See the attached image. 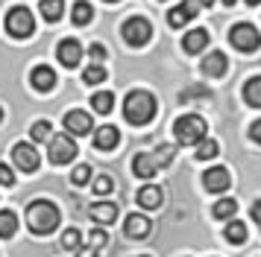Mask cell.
I'll list each match as a JSON object with an SVG mask.
<instances>
[{"instance_id": "1", "label": "cell", "mask_w": 261, "mask_h": 257, "mask_svg": "<svg viewBox=\"0 0 261 257\" xmlns=\"http://www.w3.org/2000/svg\"><path fill=\"white\" fill-rule=\"evenodd\" d=\"M59 219L62 213L59 208L47 202V199H36V202H30V208H27V225H30V231L33 234H53L59 228Z\"/></svg>"}, {"instance_id": "2", "label": "cell", "mask_w": 261, "mask_h": 257, "mask_svg": "<svg viewBox=\"0 0 261 257\" xmlns=\"http://www.w3.org/2000/svg\"><path fill=\"white\" fill-rule=\"evenodd\" d=\"M123 117L132 126H147L155 117V97L150 91H129L123 100Z\"/></svg>"}, {"instance_id": "3", "label": "cell", "mask_w": 261, "mask_h": 257, "mask_svg": "<svg viewBox=\"0 0 261 257\" xmlns=\"http://www.w3.org/2000/svg\"><path fill=\"white\" fill-rule=\"evenodd\" d=\"M173 135H176V143H182V146H197L208 135V126L200 114H182L173 123Z\"/></svg>"}, {"instance_id": "4", "label": "cell", "mask_w": 261, "mask_h": 257, "mask_svg": "<svg viewBox=\"0 0 261 257\" xmlns=\"http://www.w3.org/2000/svg\"><path fill=\"white\" fill-rule=\"evenodd\" d=\"M33 29H36V18H33V12L27 9V6L9 9V15H6V33L12 35V38H30Z\"/></svg>"}, {"instance_id": "5", "label": "cell", "mask_w": 261, "mask_h": 257, "mask_svg": "<svg viewBox=\"0 0 261 257\" xmlns=\"http://www.w3.org/2000/svg\"><path fill=\"white\" fill-rule=\"evenodd\" d=\"M229 41H232V47L235 50H241V53H255L261 47V33L252 26V23H235L232 29H229Z\"/></svg>"}, {"instance_id": "6", "label": "cell", "mask_w": 261, "mask_h": 257, "mask_svg": "<svg viewBox=\"0 0 261 257\" xmlns=\"http://www.w3.org/2000/svg\"><path fill=\"white\" fill-rule=\"evenodd\" d=\"M47 158L53 164H71L76 158V140L65 132V135H50L47 140Z\"/></svg>"}, {"instance_id": "7", "label": "cell", "mask_w": 261, "mask_h": 257, "mask_svg": "<svg viewBox=\"0 0 261 257\" xmlns=\"http://www.w3.org/2000/svg\"><path fill=\"white\" fill-rule=\"evenodd\" d=\"M120 35H123V41L129 47H144L150 41V35H153V26H150L147 18H129L120 26Z\"/></svg>"}, {"instance_id": "8", "label": "cell", "mask_w": 261, "mask_h": 257, "mask_svg": "<svg viewBox=\"0 0 261 257\" xmlns=\"http://www.w3.org/2000/svg\"><path fill=\"white\" fill-rule=\"evenodd\" d=\"M12 161L18 170H24V173H36L38 164H41V158H38V152L33 143H15L12 149Z\"/></svg>"}, {"instance_id": "9", "label": "cell", "mask_w": 261, "mask_h": 257, "mask_svg": "<svg viewBox=\"0 0 261 257\" xmlns=\"http://www.w3.org/2000/svg\"><path fill=\"white\" fill-rule=\"evenodd\" d=\"M91 128H94V120H91V114H88V111L73 108V111H68V114H65V132H68L71 138H76V135H88Z\"/></svg>"}, {"instance_id": "10", "label": "cell", "mask_w": 261, "mask_h": 257, "mask_svg": "<svg viewBox=\"0 0 261 257\" xmlns=\"http://www.w3.org/2000/svg\"><path fill=\"white\" fill-rule=\"evenodd\" d=\"M229 184H232V178H229V170L226 167H208L202 173V187L208 193H226Z\"/></svg>"}, {"instance_id": "11", "label": "cell", "mask_w": 261, "mask_h": 257, "mask_svg": "<svg viewBox=\"0 0 261 257\" xmlns=\"http://www.w3.org/2000/svg\"><path fill=\"white\" fill-rule=\"evenodd\" d=\"M197 9H200L197 0H185V3H179V6H173V9L167 12V23L173 29H179V26H185V23H191L197 18Z\"/></svg>"}, {"instance_id": "12", "label": "cell", "mask_w": 261, "mask_h": 257, "mask_svg": "<svg viewBox=\"0 0 261 257\" xmlns=\"http://www.w3.org/2000/svg\"><path fill=\"white\" fill-rule=\"evenodd\" d=\"M56 56H59V65L76 68V65L83 61V47H80L76 38H65V41H59V47H56Z\"/></svg>"}, {"instance_id": "13", "label": "cell", "mask_w": 261, "mask_h": 257, "mask_svg": "<svg viewBox=\"0 0 261 257\" xmlns=\"http://www.w3.org/2000/svg\"><path fill=\"white\" fill-rule=\"evenodd\" d=\"M30 82H33V88L41 93H47L56 88V73H53V68H47V65H38V68H33V73H30Z\"/></svg>"}, {"instance_id": "14", "label": "cell", "mask_w": 261, "mask_h": 257, "mask_svg": "<svg viewBox=\"0 0 261 257\" xmlns=\"http://www.w3.org/2000/svg\"><path fill=\"white\" fill-rule=\"evenodd\" d=\"M123 234H126L129 240H144V237L150 234V219H147L144 213H129L126 222H123Z\"/></svg>"}, {"instance_id": "15", "label": "cell", "mask_w": 261, "mask_h": 257, "mask_svg": "<svg viewBox=\"0 0 261 257\" xmlns=\"http://www.w3.org/2000/svg\"><path fill=\"white\" fill-rule=\"evenodd\" d=\"M226 70H229V58H226L220 50H214V53H208V56L202 58V73H205V76L217 79V76H223Z\"/></svg>"}, {"instance_id": "16", "label": "cell", "mask_w": 261, "mask_h": 257, "mask_svg": "<svg viewBox=\"0 0 261 257\" xmlns=\"http://www.w3.org/2000/svg\"><path fill=\"white\" fill-rule=\"evenodd\" d=\"M208 47V33L205 29H191V33H185V38H182V50L188 53V56H197V53H202Z\"/></svg>"}, {"instance_id": "17", "label": "cell", "mask_w": 261, "mask_h": 257, "mask_svg": "<svg viewBox=\"0 0 261 257\" xmlns=\"http://www.w3.org/2000/svg\"><path fill=\"white\" fill-rule=\"evenodd\" d=\"M132 173L138 175V178H153L159 173V164H155L153 155H147V152H138L135 158H132Z\"/></svg>"}, {"instance_id": "18", "label": "cell", "mask_w": 261, "mask_h": 257, "mask_svg": "<svg viewBox=\"0 0 261 257\" xmlns=\"http://www.w3.org/2000/svg\"><path fill=\"white\" fill-rule=\"evenodd\" d=\"M118 143H120V132L115 126H100L94 132V146H97V149L109 152V149H115Z\"/></svg>"}, {"instance_id": "19", "label": "cell", "mask_w": 261, "mask_h": 257, "mask_svg": "<svg viewBox=\"0 0 261 257\" xmlns=\"http://www.w3.org/2000/svg\"><path fill=\"white\" fill-rule=\"evenodd\" d=\"M138 205H141L144 210H155L159 205H162V187L159 184H144L141 190H138Z\"/></svg>"}, {"instance_id": "20", "label": "cell", "mask_w": 261, "mask_h": 257, "mask_svg": "<svg viewBox=\"0 0 261 257\" xmlns=\"http://www.w3.org/2000/svg\"><path fill=\"white\" fill-rule=\"evenodd\" d=\"M91 219L97 225H112V222L118 219V205H112V202H100L91 208Z\"/></svg>"}, {"instance_id": "21", "label": "cell", "mask_w": 261, "mask_h": 257, "mask_svg": "<svg viewBox=\"0 0 261 257\" xmlns=\"http://www.w3.org/2000/svg\"><path fill=\"white\" fill-rule=\"evenodd\" d=\"M223 237H226L232 245H244V243H247V237H249V234H247V225H244L241 219H229V222H226Z\"/></svg>"}, {"instance_id": "22", "label": "cell", "mask_w": 261, "mask_h": 257, "mask_svg": "<svg viewBox=\"0 0 261 257\" xmlns=\"http://www.w3.org/2000/svg\"><path fill=\"white\" fill-rule=\"evenodd\" d=\"M214 213V219H235V213H238V202L235 199H217V205L212 208Z\"/></svg>"}, {"instance_id": "23", "label": "cell", "mask_w": 261, "mask_h": 257, "mask_svg": "<svg viewBox=\"0 0 261 257\" xmlns=\"http://www.w3.org/2000/svg\"><path fill=\"white\" fill-rule=\"evenodd\" d=\"M18 231V216L15 210H0V240H9Z\"/></svg>"}, {"instance_id": "24", "label": "cell", "mask_w": 261, "mask_h": 257, "mask_svg": "<svg viewBox=\"0 0 261 257\" xmlns=\"http://www.w3.org/2000/svg\"><path fill=\"white\" fill-rule=\"evenodd\" d=\"M91 108H94L97 114H109L112 108H115V93L112 91H97L91 97Z\"/></svg>"}, {"instance_id": "25", "label": "cell", "mask_w": 261, "mask_h": 257, "mask_svg": "<svg viewBox=\"0 0 261 257\" xmlns=\"http://www.w3.org/2000/svg\"><path fill=\"white\" fill-rule=\"evenodd\" d=\"M41 15H44V21L56 23L62 18V12H65V0H41Z\"/></svg>"}, {"instance_id": "26", "label": "cell", "mask_w": 261, "mask_h": 257, "mask_svg": "<svg viewBox=\"0 0 261 257\" xmlns=\"http://www.w3.org/2000/svg\"><path fill=\"white\" fill-rule=\"evenodd\" d=\"M71 18L76 26H85V23L94 18V9H91V3H85V0H76L73 3V9H71Z\"/></svg>"}, {"instance_id": "27", "label": "cell", "mask_w": 261, "mask_h": 257, "mask_svg": "<svg viewBox=\"0 0 261 257\" xmlns=\"http://www.w3.org/2000/svg\"><path fill=\"white\" fill-rule=\"evenodd\" d=\"M244 100H247L252 108H261V76H252V79L244 85Z\"/></svg>"}, {"instance_id": "28", "label": "cell", "mask_w": 261, "mask_h": 257, "mask_svg": "<svg viewBox=\"0 0 261 257\" xmlns=\"http://www.w3.org/2000/svg\"><path fill=\"white\" fill-rule=\"evenodd\" d=\"M220 152V146H217V140L212 138H202L200 143H197V161H212L214 155Z\"/></svg>"}, {"instance_id": "29", "label": "cell", "mask_w": 261, "mask_h": 257, "mask_svg": "<svg viewBox=\"0 0 261 257\" xmlns=\"http://www.w3.org/2000/svg\"><path fill=\"white\" fill-rule=\"evenodd\" d=\"M30 135H33V140H36V143H47L50 135H53V126H50V120H38V123H33Z\"/></svg>"}, {"instance_id": "30", "label": "cell", "mask_w": 261, "mask_h": 257, "mask_svg": "<svg viewBox=\"0 0 261 257\" xmlns=\"http://www.w3.org/2000/svg\"><path fill=\"white\" fill-rule=\"evenodd\" d=\"M83 79H85V85H100V82L106 79V68H103V65H97V61H91V65L85 68Z\"/></svg>"}, {"instance_id": "31", "label": "cell", "mask_w": 261, "mask_h": 257, "mask_svg": "<svg viewBox=\"0 0 261 257\" xmlns=\"http://www.w3.org/2000/svg\"><path fill=\"white\" fill-rule=\"evenodd\" d=\"M62 248H68V251H80V248H83V234L76 231V228H68V231L62 234Z\"/></svg>"}, {"instance_id": "32", "label": "cell", "mask_w": 261, "mask_h": 257, "mask_svg": "<svg viewBox=\"0 0 261 257\" xmlns=\"http://www.w3.org/2000/svg\"><path fill=\"white\" fill-rule=\"evenodd\" d=\"M71 181H73L76 187L88 184V181H91V167H88V164H80V167L71 173Z\"/></svg>"}, {"instance_id": "33", "label": "cell", "mask_w": 261, "mask_h": 257, "mask_svg": "<svg viewBox=\"0 0 261 257\" xmlns=\"http://www.w3.org/2000/svg\"><path fill=\"white\" fill-rule=\"evenodd\" d=\"M112 190H115L112 175H97V178H94V193H97V196H109Z\"/></svg>"}, {"instance_id": "34", "label": "cell", "mask_w": 261, "mask_h": 257, "mask_svg": "<svg viewBox=\"0 0 261 257\" xmlns=\"http://www.w3.org/2000/svg\"><path fill=\"white\" fill-rule=\"evenodd\" d=\"M173 152H176L173 146H159V149H155L153 158H155V164H159V170H162V167H167V164L173 161Z\"/></svg>"}, {"instance_id": "35", "label": "cell", "mask_w": 261, "mask_h": 257, "mask_svg": "<svg viewBox=\"0 0 261 257\" xmlns=\"http://www.w3.org/2000/svg\"><path fill=\"white\" fill-rule=\"evenodd\" d=\"M106 243H109V234H106V231L94 228V231L88 234V245H91V248H103Z\"/></svg>"}, {"instance_id": "36", "label": "cell", "mask_w": 261, "mask_h": 257, "mask_svg": "<svg viewBox=\"0 0 261 257\" xmlns=\"http://www.w3.org/2000/svg\"><path fill=\"white\" fill-rule=\"evenodd\" d=\"M0 184H3V187H12L15 184L12 167H9V164H3V161H0Z\"/></svg>"}, {"instance_id": "37", "label": "cell", "mask_w": 261, "mask_h": 257, "mask_svg": "<svg viewBox=\"0 0 261 257\" xmlns=\"http://www.w3.org/2000/svg\"><path fill=\"white\" fill-rule=\"evenodd\" d=\"M88 56H91V61L100 65V61L106 58V47H103V44H91V47H88Z\"/></svg>"}, {"instance_id": "38", "label": "cell", "mask_w": 261, "mask_h": 257, "mask_svg": "<svg viewBox=\"0 0 261 257\" xmlns=\"http://www.w3.org/2000/svg\"><path fill=\"white\" fill-rule=\"evenodd\" d=\"M249 216H252V222L258 225V231H261V199H258V202H252V208H249Z\"/></svg>"}, {"instance_id": "39", "label": "cell", "mask_w": 261, "mask_h": 257, "mask_svg": "<svg viewBox=\"0 0 261 257\" xmlns=\"http://www.w3.org/2000/svg\"><path fill=\"white\" fill-rule=\"evenodd\" d=\"M249 138L255 140V143H261V120H255V123L249 126Z\"/></svg>"}, {"instance_id": "40", "label": "cell", "mask_w": 261, "mask_h": 257, "mask_svg": "<svg viewBox=\"0 0 261 257\" xmlns=\"http://www.w3.org/2000/svg\"><path fill=\"white\" fill-rule=\"evenodd\" d=\"M76 257H97V248H80Z\"/></svg>"}, {"instance_id": "41", "label": "cell", "mask_w": 261, "mask_h": 257, "mask_svg": "<svg viewBox=\"0 0 261 257\" xmlns=\"http://www.w3.org/2000/svg\"><path fill=\"white\" fill-rule=\"evenodd\" d=\"M200 6H214V0H197Z\"/></svg>"}, {"instance_id": "42", "label": "cell", "mask_w": 261, "mask_h": 257, "mask_svg": "<svg viewBox=\"0 0 261 257\" xmlns=\"http://www.w3.org/2000/svg\"><path fill=\"white\" fill-rule=\"evenodd\" d=\"M223 3H226V6H235L238 0H223Z\"/></svg>"}, {"instance_id": "43", "label": "cell", "mask_w": 261, "mask_h": 257, "mask_svg": "<svg viewBox=\"0 0 261 257\" xmlns=\"http://www.w3.org/2000/svg\"><path fill=\"white\" fill-rule=\"evenodd\" d=\"M247 3H249V6H258L261 0H247Z\"/></svg>"}, {"instance_id": "44", "label": "cell", "mask_w": 261, "mask_h": 257, "mask_svg": "<svg viewBox=\"0 0 261 257\" xmlns=\"http://www.w3.org/2000/svg\"><path fill=\"white\" fill-rule=\"evenodd\" d=\"M0 123H3V111H0Z\"/></svg>"}, {"instance_id": "45", "label": "cell", "mask_w": 261, "mask_h": 257, "mask_svg": "<svg viewBox=\"0 0 261 257\" xmlns=\"http://www.w3.org/2000/svg\"><path fill=\"white\" fill-rule=\"evenodd\" d=\"M106 3H118V0H106Z\"/></svg>"}]
</instances>
